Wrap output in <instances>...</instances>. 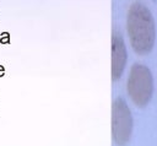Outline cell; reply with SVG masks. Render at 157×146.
<instances>
[{
  "label": "cell",
  "mask_w": 157,
  "mask_h": 146,
  "mask_svg": "<svg viewBox=\"0 0 157 146\" xmlns=\"http://www.w3.org/2000/svg\"><path fill=\"white\" fill-rule=\"evenodd\" d=\"M128 33L134 50L139 54H147L152 50L155 43V23L150 10L135 2L130 6L128 13Z\"/></svg>",
  "instance_id": "obj_1"
},
{
  "label": "cell",
  "mask_w": 157,
  "mask_h": 146,
  "mask_svg": "<svg viewBox=\"0 0 157 146\" xmlns=\"http://www.w3.org/2000/svg\"><path fill=\"white\" fill-rule=\"evenodd\" d=\"M126 63V49L123 38L114 33L113 36V49H112V75L113 80H118L124 70Z\"/></svg>",
  "instance_id": "obj_4"
},
{
  "label": "cell",
  "mask_w": 157,
  "mask_h": 146,
  "mask_svg": "<svg viewBox=\"0 0 157 146\" xmlns=\"http://www.w3.org/2000/svg\"><path fill=\"white\" fill-rule=\"evenodd\" d=\"M4 75H5V67L2 65H0V77L4 76Z\"/></svg>",
  "instance_id": "obj_6"
},
{
  "label": "cell",
  "mask_w": 157,
  "mask_h": 146,
  "mask_svg": "<svg viewBox=\"0 0 157 146\" xmlns=\"http://www.w3.org/2000/svg\"><path fill=\"white\" fill-rule=\"evenodd\" d=\"M132 119L126 103L118 98L113 104V135L119 145H124L131 134Z\"/></svg>",
  "instance_id": "obj_3"
},
{
  "label": "cell",
  "mask_w": 157,
  "mask_h": 146,
  "mask_svg": "<svg viewBox=\"0 0 157 146\" xmlns=\"http://www.w3.org/2000/svg\"><path fill=\"white\" fill-rule=\"evenodd\" d=\"M153 82L150 70L145 65L135 64L131 67L128 80V92L139 107H145L152 96Z\"/></svg>",
  "instance_id": "obj_2"
},
{
  "label": "cell",
  "mask_w": 157,
  "mask_h": 146,
  "mask_svg": "<svg viewBox=\"0 0 157 146\" xmlns=\"http://www.w3.org/2000/svg\"><path fill=\"white\" fill-rule=\"evenodd\" d=\"M0 43H2V44H5V43H10V34L9 33H6V32H2L1 33V37H0Z\"/></svg>",
  "instance_id": "obj_5"
}]
</instances>
